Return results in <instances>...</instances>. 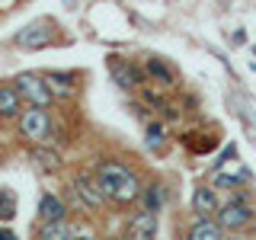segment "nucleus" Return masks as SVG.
Instances as JSON below:
<instances>
[{"label": "nucleus", "mask_w": 256, "mask_h": 240, "mask_svg": "<svg viewBox=\"0 0 256 240\" xmlns=\"http://www.w3.org/2000/svg\"><path fill=\"white\" fill-rule=\"evenodd\" d=\"M230 42H234V45H244V42H246V36H244V29H237V32H234V36H230Z\"/></svg>", "instance_id": "nucleus-27"}, {"label": "nucleus", "mask_w": 256, "mask_h": 240, "mask_svg": "<svg viewBox=\"0 0 256 240\" xmlns=\"http://www.w3.org/2000/svg\"><path fill=\"white\" fill-rule=\"evenodd\" d=\"M68 182L77 189L80 202H84V212H86V218L100 221V218H106V214H112V208H109V198L102 196V189H100V182H96V176H93V170H90V166H77V170H70Z\"/></svg>", "instance_id": "nucleus-4"}, {"label": "nucleus", "mask_w": 256, "mask_h": 240, "mask_svg": "<svg viewBox=\"0 0 256 240\" xmlns=\"http://www.w3.org/2000/svg\"><path fill=\"white\" fill-rule=\"evenodd\" d=\"M64 218H74L70 205L64 202L61 192L45 189L42 196H38V205H36V221H64Z\"/></svg>", "instance_id": "nucleus-14"}, {"label": "nucleus", "mask_w": 256, "mask_h": 240, "mask_svg": "<svg viewBox=\"0 0 256 240\" xmlns=\"http://www.w3.org/2000/svg\"><path fill=\"white\" fill-rule=\"evenodd\" d=\"M134 208H144V212L150 214H164L166 208H170V186H166V180H160V176H144V186H141V196H138V205Z\"/></svg>", "instance_id": "nucleus-10"}, {"label": "nucleus", "mask_w": 256, "mask_h": 240, "mask_svg": "<svg viewBox=\"0 0 256 240\" xmlns=\"http://www.w3.org/2000/svg\"><path fill=\"white\" fill-rule=\"evenodd\" d=\"M244 182H250V170H240V173H224V170H214L212 173V186L218 192H234L240 189Z\"/></svg>", "instance_id": "nucleus-19"}, {"label": "nucleus", "mask_w": 256, "mask_h": 240, "mask_svg": "<svg viewBox=\"0 0 256 240\" xmlns=\"http://www.w3.org/2000/svg\"><path fill=\"white\" fill-rule=\"evenodd\" d=\"M214 218L228 234H240V230H250L256 224V212L250 202H234V198H221Z\"/></svg>", "instance_id": "nucleus-8"}, {"label": "nucleus", "mask_w": 256, "mask_h": 240, "mask_svg": "<svg viewBox=\"0 0 256 240\" xmlns=\"http://www.w3.org/2000/svg\"><path fill=\"white\" fill-rule=\"evenodd\" d=\"M176 141H180L182 148L189 150V154H196V157L212 154V150L221 144V138H218L214 132H208V128H186L182 134H176Z\"/></svg>", "instance_id": "nucleus-15"}, {"label": "nucleus", "mask_w": 256, "mask_h": 240, "mask_svg": "<svg viewBox=\"0 0 256 240\" xmlns=\"http://www.w3.org/2000/svg\"><path fill=\"white\" fill-rule=\"evenodd\" d=\"M170 141H173V134H170V125H166L164 118L154 116V118L144 122V148H148L154 157L166 154V150H170Z\"/></svg>", "instance_id": "nucleus-16"}, {"label": "nucleus", "mask_w": 256, "mask_h": 240, "mask_svg": "<svg viewBox=\"0 0 256 240\" xmlns=\"http://www.w3.org/2000/svg\"><path fill=\"white\" fill-rule=\"evenodd\" d=\"M61 196H64V202H68L70 205V212H74V214H80V218H86V212H84V202H80V196H77V189L74 186H70V182L68 180H64V186H61ZM93 221V218H90Z\"/></svg>", "instance_id": "nucleus-22"}, {"label": "nucleus", "mask_w": 256, "mask_h": 240, "mask_svg": "<svg viewBox=\"0 0 256 240\" xmlns=\"http://www.w3.org/2000/svg\"><path fill=\"white\" fill-rule=\"evenodd\" d=\"M16 230L10 228V221H0V240H13Z\"/></svg>", "instance_id": "nucleus-26"}, {"label": "nucleus", "mask_w": 256, "mask_h": 240, "mask_svg": "<svg viewBox=\"0 0 256 240\" xmlns=\"http://www.w3.org/2000/svg\"><path fill=\"white\" fill-rule=\"evenodd\" d=\"M48 90L54 93L58 106H77V100L84 96V74L80 70H42Z\"/></svg>", "instance_id": "nucleus-7"}, {"label": "nucleus", "mask_w": 256, "mask_h": 240, "mask_svg": "<svg viewBox=\"0 0 256 240\" xmlns=\"http://www.w3.org/2000/svg\"><path fill=\"white\" fill-rule=\"evenodd\" d=\"M22 109H26V102H22L16 84L13 80H0V128H13Z\"/></svg>", "instance_id": "nucleus-13"}, {"label": "nucleus", "mask_w": 256, "mask_h": 240, "mask_svg": "<svg viewBox=\"0 0 256 240\" xmlns=\"http://www.w3.org/2000/svg\"><path fill=\"white\" fill-rule=\"evenodd\" d=\"M134 96H138V100H141V102H144V106H148L150 112H154V116H157V112L166 106V102H170L166 90H160V86H154V84H144V86H141V90L134 93Z\"/></svg>", "instance_id": "nucleus-20"}, {"label": "nucleus", "mask_w": 256, "mask_h": 240, "mask_svg": "<svg viewBox=\"0 0 256 240\" xmlns=\"http://www.w3.org/2000/svg\"><path fill=\"white\" fill-rule=\"evenodd\" d=\"M224 234H228V230L218 224L214 214L212 218H196V214H192V221L182 228V237H189V240H221Z\"/></svg>", "instance_id": "nucleus-18"}, {"label": "nucleus", "mask_w": 256, "mask_h": 240, "mask_svg": "<svg viewBox=\"0 0 256 240\" xmlns=\"http://www.w3.org/2000/svg\"><path fill=\"white\" fill-rule=\"evenodd\" d=\"M221 198H218V189L212 186V182H202V186L192 189V198H189V212L196 214V218H212L214 212H218Z\"/></svg>", "instance_id": "nucleus-17"}, {"label": "nucleus", "mask_w": 256, "mask_h": 240, "mask_svg": "<svg viewBox=\"0 0 256 240\" xmlns=\"http://www.w3.org/2000/svg\"><path fill=\"white\" fill-rule=\"evenodd\" d=\"M234 157H237V144H228V148H224L221 154H218V160H214V170H221V166H224V164H230Z\"/></svg>", "instance_id": "nucleus-25"}, {"label": "nucleus", "mask_w": 256, "mask_h": 240, "mask_svg": "<svg viewBox=\"0 0 256 240\" xmlns=\"http://www.w3.org/2000/svg\"><path fill=\"white\" fill-rule=\"evenodd\" d=\"M253 54H256V45H253Z\"/></svg>", "instance_id": "nucleus-28"}, {"label": "nucleus", "mask_w": 256, "mask_h": 240, "mask_svg": "<svg viewBox=\"0 0 256 240\" xmlns=\"http://www.w3.org/2000/svg\"><path fill=\"white\" fill-rule=\"evenodd\" d=\"M128 112H132V116H134V118H138V122H141V125H144V122H148V118H154V112H150L148 106H144V102L138 100V96H134V100H132V102H128Z\"/></svg>", "instance_id": "nucleus-24"}, {"label": "nucleus", "mask_w": 256, "mask_h": 240, "mask_svg": "<svg viewBox=\"0 0 256 240\" xmlns=\"http://www.w3.org/2000/svg\"><path fill=\"white\" fill-rule=\"evenodd\" d=\"M13 48H20V52H45V48H54V45H68L70 38L64 36V29L58 26L54 20H32L26 22L20 32H13Z\"/></svg>", "instance_id": "nucleus-3"}, {"label": "nucleus", "mask_w": 256, "mask_h": 240, "mask_svg": "<svg viewBox=\"0 0 256 240\" xmlns=\"http://www.w3.org/2000/svg\"><path fill=\"white\" fill-rule=\"evenodd\" d=\"M26 157L42 176H64L68 170V157L54 144H26Z\"/></svg>", "instance_id": "nucleus-9"}, {"label": "nucleus", "mask_w": 256, "mask_h": 240, "mask_svg": "<svg viewBox=\"0 0 256 240\" xmlns=\"http://www.w3.org/2000/svg\"><path fill=\"white\" fill-rule=\"evenodd\" d=\"M13 218H16V192L0 189V221H13Z\"/></svg>", "instance_id": "nucleus-21"}, {"label": "nucleus", "mask_w": 256, "mask_h": 240, "mask_svg": "<svg viewBox=\"0 0 256 240\" xmlns=\"http://www.w3.org/2000/svg\"><path fill=\"white\" fill-rule=\"evenodd\" d=\"M106 70H109L112 84H116L122 93H128V96H134L144 84H148L144 64H141V61H134V58H125V54H118V52L106 54Z\"/></svg>", "instance_id": "nucleus-5"}, {"label": "nucleus", "mask_w": 256, "mask_h": 240, "mask_svg": "<svg viewBox=\"0 0 256 240\" xmlns=\"http://www.w3.org/2000/svg\"><path fill=\"white\" fill-rule=\"evenodd\" d=\"M13 84H16V90H20V96H22V102H26V106L61 109V106H58V100H54V93L48 90L42 70H20V74L13 77Z\"/></svg>", "instance_id": "nucleus-6"}, {"label": "nucleus", "mask_w": 256, "mask_h": 240, "mask_svg": "<svg viewBox=\"0 0 256 240\" xmlns=\"http://www.w3.org/2000/svg\"><path fill=\"white\" fill-rule=\"evenodd\" d=\"M141 64H144V74H148V84H154V86H160V90H166V93L180 90V70H176L166 58H160V54H144Z\"/></svg>", "instance_id": "nucleus-11"}, {"label": "nucleus", "mask_w": 256, "mask_h": 240, "mask_svg": "<svg viewBox=\"0 0 256 240\" xmlns=\"http://www.w3.org/2000/svg\"><path fill=\"white\" fill-rule=\"evenodd\" d=\"M90 170L100 182L102 196L109 198V208L112 212H132L138 205V196H141V186H144V173L132 160L125 157H116V154H96Z\"/></svg>", "instance_id": "nucleus-1"}, {"label": "nucleus", "mask_w": 256, "mask_h": 240, "mask_svg": "<svg viewBox=\"0 0 256 240\" xmlns=\"http://www.w3.org/2000/svg\"><path fill=\"white\" fill-rule=\"evenodd\" d=\"M157 118H164L166 125H176V122L182 118V106H180V102H173V100H170V102H166L164 109L157 112Z\"/></svg>", "instance_id": "nucleus-23"}, {"label": "nucleus", "mask_w": 256, "mask_h": 240, "mask_svg": "<svg viewBox=\"0 0 256 240\" xmlns=\"http://www.w3.org/2000/svg\"><path fill=\"white\" fill-rule=\"evenodd\" d=\"M160 234V218L144 208H132L125 212V221H122V237H134V240H154Z\"/></svg>", "instance_id": "nucleus-12"}, {"label": "nucleus", "mask_w": 256, "mask_h": 240, "mask_svg": "<svg viewBox=\"0 0 256 240\" xmlns=\"http://www.w3.org/2000/svg\"><path fill=\"white\" fill-rule=\"evenodd\" d=\"M54 125H58V116L54 109L45 106H26L20 112V118L13 122V134L20 144H48L54 134Z\"/></svg>", "instance_id": "nucleus-2"}]
</instances>
